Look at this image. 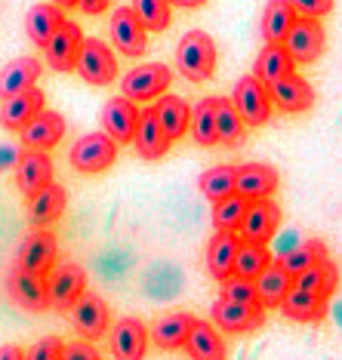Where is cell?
I'll use <instances>...</instances> for the list:
<instances>
[{
  "mask_svg": "<svg viewBox=\"0 0 342 360\" xmlns=\"http://www.w3.org/2000/svg\"><path fill=\"white\" fill-rule=\"evenodd\" d=\"M210 323H213L219 333L247 335V333L262 330L265 308L262 305H238V302H228V299L219 296L213 302V311H210Z\"/></svg>",
  "mask_w": 342,
  "mask_h": 360,
  "instance_id": "8992f818",
  "label": "cell"
},
{
  "mask_svg": "<svg viewBox=\"0 0 342 360\" xmlns=\"http://www.w3.org/2000/svg\"><path fill=\"white\" fill-rule=\"evenodd\" d=\"M170 145H173V142L164 136V129H160L158 117H154L151 105H148V108H142L139 127H136V136H133V148L139 151V158L142 160H160L170 151Z\"/></svg>",
  "mask_w": 342,
  "mask_h": 360,
  "instance_id": "484cf974",
  "label": "cell"
},
{
  "mask_svg": "<svg viewBox=\"0 0 342 360\" xmlns=\"http://www.w3.org/2000/svg\"><path fill=\"white\" fill-rule=\"evenodd\" d=\"M44 102H46V96H44V89H37V86L22 89V93L4 99L0 102V127L10 129V133H19L37 111H44Z\"/></svg>",
  "mask_w": 342,
  "mask_h": 360,
  "instance_id": "44dd1931",
  "label": "cell"
},
{
  "mask_svg": "<svg viewBox=\"0 0 342 360\" xmlns=\"http://www.w3.org/2000/svg\"><path fill=\"white\" fill-rule=\"evenodd\" d=\"M198 188L210 203H219L222 198H228V194H234V167H228V163L210 167L207 173H201Z\"/></svg>",
  "mask_w": 342,
  "mask_h": 360,
  "instance_id": "ab89813d",
  "label": "cell"
},
{
  "mask_svg": "<svg viewBox=\"0 0 342 360\" xmlns=\"http://www.w3.org/2000/svg\"><path fill=\"white\" fill-rule=\"evenodd\" d=\"M250 210V200L241 198V194H228L219 203H213V225L216 231H228V234H238L243 225V216Z\"/></svg>",
  "mask_w": 342,
  "mask_h": 360,
  "instance_id": "f35d334b",
  "label": "cell"
},
{
  "mask_svg": "<svg viewBox=\"0 0 342 360\" xmlns=\"http://www.w3.org/2000/svg\"><path fill=\"white\" fill-rule=\"evenodd\" d=\"M232 105L234 111L241 114V120L250 127H265L272 120V96H268V86L253 75H243L238 84H234L232 93Z\"/></svg>",
  "mask_w": 342,
  "mask_h": 360,
  "instance_id": "5b68a950",
  "label": "cell"
},
{
  "mask_svg": "<svg viewBox=\"0 0 342 360\" xmlns=\"http://www.w3.org/2000/svg\"><path fill=\"white\" fill-rule=\"evenodd\" d=\"M62 22H65V15L56 4H34L25 13V34H28L31 44L44 50V46L50 44V37L59 31Z\"/></svg>",
  "mask_w": 342,
  "mask_h": 360,
  "instance_id": "f546056e",
  "label": "cell"
},
{
  "mask_svg": "<svg viewBox=\"0 0 342 360\" xmlns=\"http://www.w3.org/2000/svg\"><path fill=\"white\" fill-rule=\"evenodd\" d=\"M216 40L207 31H189L176 46V71L191 84H203L216 75Z\"/></svg>",
  "mask_w": 342,
  "mask_h": 360,
  "instance_id": "6da1fadb",
  "label": "cell"
},
{
  "mask_svg": "<svg viewBox=\"0 0 342 360\" xmlns=\"http://www.w3.org/2000/svg\"><path fill=\"white\" fill-rule=\"evenodd\" d=\"M65 129H68V124H65L62 114L44 108V111H37L34 117H31L28 124L19 129L22 148H25V151H53L56 145L62 142Z\"/></svg>",
  "mask_w": 342,
  "mask_h": 360,
  "instance_id": "8fae6325",
  "label": "cell"
},
{
  "mask_svg": "<svg viewBox=\"0 0 342 360\" xmlns=\"http://www.w3.org/2000/svg\"><path fill=\"white\" fill-rule=\"evenodd\" d=\"M59 259V240L50 228H34L19 250V268L31 274H50Z\"/></svg>",
  "mask_w": 342,
  "mask_h": 360,
  "instance_id": "4fadbf2b",
  "label": "cell"
},
{
  "mask_svg": "<svg viewBox=\"0 0 342 360\" xmlns=\"http://www.w3.org/2000/svg\"><path fill=\"white\" fill-rule=\"evenodd\" d=\"M272 265V252H268V243H253V240H241L238 252H234V277H243V281H256L265 268Z\"/></svg>",
  "mask_w": 342,
  "mask_h": 360,
  "instance_id": "e575fe53",
  "label": "cell"
},
{
  "mask_svg": "<svg viewBox=\"0 0 342 360\" xmlns=\"http://www.w3.org/2000/svg\"><path fill=\"white\" fill-rule=\"evenodd\" d=\"M324 259H330L327 247H324V240H315L312 237V240H303V243H296V247H290L287 252H281L278 265L290 277H296V274H303L305 268H312V265H317V262H324Z\"/></svg>",
  "mask_w": 342,
  "mask_h": 360,
  "instance_id": "d590c367",
  "label": "cell"
},
{
  "mask_svg": "<svg viewBox=\"0 0 342 360\" xmlns=\"http://www.w3.org/2000/svg\"><path fill=\"white\" fill-rule=\"evenodd\" d=\"M293 71H296V62H293V56L287 53L284 44H265L253 65V77H259L265 86L278 84L281 77L293 75Z\"/></svg>",
  "mask_w": 342,
  "mask_h": 360,
  "instance_id": "f1b7e54d",
  "label": "cell"
},
{
  "mask_svg": "<svg viewBox=\"0 0 342 360\" xmlns=\"http://www.w3.org/2000/svg\"><path fill=\"white\" fill-rule=\"evenodd\" d=\"M50 4H56L59 10H68V6H77V0H50Z\"/></svg>",
  "mask_w": 342,
  "mask_h": 360,
  "instance_id": "681fc988",
  "label": "cell"
},
{
  "mask_svg": "<svg viewBox=\"0 0 342 360\" xmlns=\"http://www.w3.org/2000/svg\"><path fill=\"white\" fill-rule=\"evenodd\" d=\"M268 96H272V105L287 114H303L315 105V89L305 77H299L296 71L287 77H281L278 84L268 86Z\"/></svg>",
  "mask_w": 342,
  "mask_h": 360,
  "instance_id": "ffe728a7",
  "label": "cell"
},
{
  "mask_svg": "<svg viewBox=\"0 0 342 360\" xmlns=\"http://www.w3.org/2000/svg\"><path fill=\"white\" fill-rule=\"evenodd\" d=\"M278 169L268 167V163H241L234 167V194L253 200H268L274 191H278Z\"/></svg>",
  "mask_w": 342,
  "mask_h": 360,
  "instance_id": "2e32d148",
  "label": "cell"
},
{
  "mask_svg": "<svg viewBox=\"0 0 342 360\" xmlns=\"http://www.w3.org/2000/svg\"><path fill=\"white\" fill-rule=\"evenodd\" d=\"M207 0H170V6H182V10H198Z\"/></svg>",
  "mask_w": 342,
  "mask_h": 360,
  "instance_id": "c3c4849f",
  "label": "cell"
},
{
  "mask_svg": "<svg viewBox=\"0 0 342 360\" xmlns=\"http://www.w3.org/2000/svg\"><path fill=\"white\" fill-rule=\"evenodd\" d=\"M281 228V207L272 198L268 200H253L243 216L241 225V240H253V243H272L274 234Z\"/></svg>",
  "mask_w": 342,
  "mask_h": 360,
  "instance_id": "ac0fdd59",
  "label": "cell"
},
{
  "mask_svg": "<svg viewBox=\"0 0 342 360\" xmlns=\"http://www.w3.org/2000/svg\"><path fill=\"white\" fill-rule=\"evenodd\" d=\"M299 15L290 6V0H268L262 10V22H259V31H262L265 44H284V37L290 34L293 22Z\"/></svg>",
  "mask_w": 342,
  "mask_h": 360,
  "instance_id": "4dcf8cb0",
  "label": "cell"
},
{
  "mask_svg": "<svg viewBox=\"0 0 342 360\" xmlns=\"http://www.w3.org/2000/svg\"><path fill=\"white\" fill-rule=\"evenodd\" d=\"M182 348L189 354V360H228V345H225L222 333L210 321H194Z\"/></svg>",
  "mask_w": 342,
  "mask_h": 360,
  "instance_id": "cb8c5ba5",
  "label": "cell"
},
{
  "mask_svg": "<svg viewBox=\"0 0 342 360\" xmlns=\"http://www.w3.org/2000/svg\"><path fill=\"white\" fill-rule=\"evenodd\" d=\"M56 179V167L50 151H22L15 158V188L25 198H34L40 188H46Z\"/></svg>",
  "mask_w": 342,
  "mask_h": 360,
  "instance_id": "9a60e30c",
  "label": "cell"
},
{
  "mask_svg": "<svg viewBox=\"0 0 342 360\" xmlns=\"http://www.w3.org/2000/svg\"><path fill=\"white\" fill-rule=\"evenodd\" d=\"M253 283H256L259 302H262V308H265V311L281 308V302L287 299V292L293 290V277L278 265V259H272V265H268Z\"/></svg>",
  "mask_w": 342,
  "mask_h": 360,
  "instance_id": "1f68e13d",
  "label": "cell"
},
{
  "mask_svg": "<svg viewBox=\"0 0 342 360\" xmlns=\"http://www.w3.org/2000/svg\"><path fill=\"white\" fill-rule=\"evenodd\" d=\"M173 71L164 62H148V65H136L133 71H127L120 80V96L129 102H154L170 89Z\"/></svg>",
  "mask_w": 342,
  "mask_h": 360,
  "instance_id": "7a4b0ae2",
  "label": "cell"
},
{
  "mask_svg": "<svg viewBox=\"0 0 342 360\" xmlns=\"http://www.w3.org/2000/svg\"><path fill=\"white\" fill-rule=\"evenodd\" d=\"M80 46H84V31H80L77 22L65 19L59 25V31L50 37V44L44 46L46 65H50L53 71H75Z\"/></svg>",
  "mask_w": 342,
  "mask_h": 360,
  "instance_id": "e0dca14e",
  "label": "cell"
},
{
  "mask_svg": "<svg viewBox=\"0 0 342 360\" xmlns=\"http://www.w3.org/2000/svg\"><path fill=\"white\" fill-rule=\"evenodd\" d=\"M25 360H62V339L59 335H46V339L34 342L25 351Z\"/></svg>",
  "mask_w": 342,
  "mask_h": 360,
  "instance_id": "7bdbcfd3",
  "label": "cell"
},
{
  "mask_svg": "<svg viewBox=\"0 0 342 360\" xmlns=\"http://www.w3.org/2000/svg\"><path fill=\"white\" fill-rule=\"evenodd\" d=\"M216 99L219 96H207V99H201L191 108L189 133L201 148H213V145H219L216 142Z\"/></svg>",
  "mask_w": 342,
  "mask_h": 360,
  "instance_id": "74e56055",
  "label": "cell"
},
{
  "mask_svg": "<svg viewBox=\"0 0 342 360\" xmlns=\"http://www.w3.org/2000/svg\"><path fill=\"white\" fill-rule=\"evenodd\" d=\"M62 360H102V354L89 339H77V342H62Z\"/></svg>",
  "mask_w": 342,
  "mask_h": 360,
  "instance_id": "ee69618b",
  "label": "cell"
},
{
  "mask_svg": "<svg viewBox=\"0 0 342 360\" xmlns=\"http://www.w3.org/2000/svg\"><path fill=\"white\" fill-rule=\"evenodd\" d=\"M129 6H133V13L139 15L145 31L160 34V31L170 28V19H173V6H170V0H133Z\"/></svg>",
  "mask_w": 342,
  "mask_h": 360,
  "instance_id": "60d3db41",
  "label": "cell"
},
{
  "mask_svg": "<svg viewBox=\"0 0 342 360\" xmlns=\"http://www.w3.org/2000/svg\"><path fill=\"white\" fill-rule=\"evenodd\" d=\"M46 290H50V308L71 311V305L87 292V271L77 262H59L46 277Z\"/></svg>",
  "mask_w": 342,
  "mask_h": 360,
  "instance_id": "9c48e42d",
  "label": "cell"
},
{
  "mask_svg": "<svg viewBox=\"0 0 342 360\" xmlns=\"http://www.w3.org/2000/svg\"><path fill=\"white\" fill-rule=\"evenodd\" d=\"M111 6V0H77V10L87 15H99Z\"/></svg>",
  "mask_w": 342,
  "mask_h": 360,
  "instance_id": "bcb514c9",
  "label": "cell"
},
{
  "mask_svg": "<svg viewBox=\"0 0 342 360\" xmlns=\"http://www.w3.org/2000/svg\"><path fill=\"white\" fill-rule=\"evenodd\" d=\"M243 136H247V124L234 111L232 99H216V142L225 148H238Z\"/></svg>",
  "mask_w": 342,
  "mask_h": 360,
  "instance_id": "8d00e7d4",
  "label": "cell"
},
{
  "mask_svg": "<svg viewBox=\"0 0 342 360\" xmlns=\"http://www.w3.org/2000/svg\"><path fill=\"white\" fill-rule=\"evenodd\" d=\"M108 34L111 44L120 56H129V59H139L148 50V31L139 22V15L133 13V6H118L108 19Z\"/></svg>",
  "mask_w": 342,
  "mask_h": 360,
  "instance_id": "52a82bcc",
  "label": "cell"
},
{
  "mask_svg": "<svg viewBox=\"0 0 342 360\" xmlns=\"http://www.w3.org/2000/svg\"><path fill=\"white\" fill-rule=\"evenodd\" d=\"M151 111H154V117H158V124H160V129H164V136L170 139V142H176V139H182L185 133H189L191 105L185 99L164 93L160 99H154Z\"/></svg>",
  "mask_w": 342,
  "mask_h": 360,
  "instance_id": "d4e9b609",
  "label": "cell"
},
{
  "mask_svg": "<svg viewBox=\"0 0 342 360\" xmlns=\"http://www.w3.org/2000/svg\"><path fill=\"white\" fill-rule=\"evenodd\" d=\"M139 114L142 108L136 102L124 99V96H114L102 105V133L111 136L118 145H133L136 127H139Z\"/></svg>",
  "mask_w": 342,
  "mask_h": 360,
  "instance_id": "7c38bea8",
  "label": "cell"
},
{
  "mask_svg": "<svg viewBox=\"0 0 342 360\" xmlns=\"http://www.w3.org/2000/svg\"><path fill=\"white\" fill-rule=\"evenodd\" d=\"M77 75L89 86H108L118 80V56L105 40L99 37H84V46L77 53Z\"/></svg>",
  "mask_w": 342,
  "mask_h": 360,
  "instance_id": "277c9868",
  "label": "cell"
},
{
  "mask_svg": "<svg viewBox=\"0 0 342 360\" xmlns=\"http://www.w3.org/2000/svg\"><path fill=\"white\" fill-rule=\"evenodd\" d=\"M118 148L120 145L105 133L80 136L75 142V148L68 151L71 169H77V173H84V176H99L105 169H111V163L118 160Z\"/></svg>",
  "mask_w": 342,
  "mask_h": 360,
  "instance_id": "3957f363",
  "label": "cell"
},
{
  "mask_svg": "<svg viewBox=\"0 0 342 360\" xmlns=\"http://www.w3.org/2000/svg\"><path fill=\"white\" fill-rule=\"evenodd\" d=\"M40 71H44V65L34 56H19L10 65H4V71H0V99H10L22 89H31L37 84Z\"/></svg>",
  "mask_w": 342,
  "mask_h": 360,
  "instance_id": "83f0119b",
  "label": "cell"
},
{
  "mask_svg": "<svg viewBox=\"0 0 342 360\" xmlns=\"http://www.w3.org/2000/svg\"><path fill=\"white\" fill-rule=\"evenodd\" d=\"M10 292L15 299V305L34 311V314H44L50 311V290H46V274H31L15 268V274L10 277Z\"/></svg>",
  "mask_w": 342,
  "mask_h": 360,
  "instance_id": "7402d4cb",
  "label": "cell"
},
{
  "mask_svg": "<svg viewBox=\"0 0 342 360\" xmlns=\"http://www.w3.org/2000/svg\"><path fill=\"white\" fill-rule=\"evenodd\" d=\"M68 321L71 326L84 335V339H102V335H108L111 330V311H108V302H105L99 292L87 290L84 296H80L75 305L68 311Z\"/></svg>",
  "mask_w": 342,
  "mask_h": 360,
  "instance_id": "ba28073f",
  "label": "cell"
},
{
  "mask_svg": "<svg viewBox=\"0 0 342 360\" xmlns=\"http://www.w3.org/2000/svg\"><path fill=\"white\" fill-rule=\"evenodd\" d=\"M194 321L198 317L189 314V311H164L160 317H154L148 335L160 351H179L185 345V339H189Z\"/></svg>",
  "mask_w": 342,
  "mask_h": 360,
  "instance_id": "d6986e66",
  "label": "cell"
},
{
  "mask_svg": "<svg viewBox=\"0 0 342 360\" xmlns=\"http://www.w3.org/2000/svg\"><path fill=\"white\" fill-rule=\"evenodd\" d=\"M0 360H25V351L19 345H0Z\"/></svg>",
  "mask_w": 342,
  "mask_h": 360,
  "instance_id": "7dc6e473",
  "label": "cell"
},
{
  "mask_svg": "<svg viewBox=\"0 0 342 360\" xmlns=\"http://www.w3.org/2000/svg\"><path fill=\"white\" fill-rule=\"evenodd\" d=\"M290 6L303 19H324L333 10V0H290Z\"/></svg>",
  "mask_w": 342,
  "mask_h": 360,
  "instance_id": "f6af8a7d",
  "label": "cell"
},
{
  "mask_svg": "<svg viewBox=\"0 0 342 360\" xmlns=\"http://www.w3.org/2000/svg\"><path fill=\"white\" fill-rule=\"evenodd\" d=\"M238 243H241V237L228 234V231H216V237L207 243V271L213 274L219 283H222L225 277H232Z\"/></svg>",
  "mask_w": 342,
  "mask_h": 360,
  "instance_id": "d6a6232c",
  "label": "cell"
},
{
  "mask_svg": "<svg viewBox=\"0 0 342 360\" xmlns=\"http://www.w3.org/2000/svg\"><path fill=\"white\" fill-rule=\"evenodd\" d=\"M284 46H287V53L293 56L296 65L317 62L321 53L327 50V34H324L321 19H303V15H299V19L293 22L290 34L284 37Z\"/></svg>",
  "mask_w": 342,
  "mask_h": 360,
  "instance_id": "30bf717a",
  "label": "cell"
},
{
  "mask_svg": "<svg viewBox=\"0 0 342 360\" xmlns=\"http://www.w3.org/2000/svg\"><path fill=\"white\" fill-rule=\"evenodd\" d=\"M278 311L287 317V321H296V323H321L324 317H327V299L293 286Z\"/></svg>",
  "mask_w": 342,
  "mask_h": 360,
  "instance_id": "4316f807",
  "label": "cell"
},
{
  "mask_svg": "<svg viewBox=\"0 0 342 360\" xmlns=\"http://www.w3.org/2000/svg\"><path fill=\"white\" fill-rule=\"evenodd\" d=\"M108 345L114 360H145L148 351V326L139 317H120L108 330Z\"/></svg>",
  "mask_w": 342,
  "mask_h": 360,
  "instance_id": "5bb4252c",
  "label": "cell"
},
{
  "mask_svg": "<svg viewBox=\"0 0 342 360\" xmlns=\"http://www.w3.org/2000/svg\"><path fill=\"white\" fill-rule=\"evenodd\" d=\"M65 207H68V191L59 182H50L46 188H40L34 198H28V219L34 228H50L62 219Z\"/></svg>",
  "mask_w": 342,
  "mask_h": 360,
  "instance_id": "603a6c76",
  "label": "cell"
},
{
  "mask_svg": "<svg viewBox=\"0 0 342 360\" xmlns=\"http://www.w3.org/2000/svg\"><path fill=\"white\" fill-rule=\"evenodd\" d=\"M293 286H296V290H305V292H315V296L330 299L339 286V268L333 265L330 259H324V262H317V265L305 268L303 274L293 277Z\"/></svg>",
  "mask_w": 342,
  "mask_h": 360,
  "instance_id": "836d02e7",
  "label": "cell"
},
{
  "mask_svg": "<svg viewBox=\"0 0 342 360\" xmlns=\"http://www.w3.org/2000/svg\"><path fill=\"white\" fill-rule=\"evenodd\" d=\"M219 296L228 299V302H238V305H262V302H259V292H256V283L243 281V277H234V274L219 283Z\"/></svg>",
  "mask_w": 342,
  "mask_h": 360,
  "instance_id": "b9f144b4",
  "label": "cell"
}]
</instances>
